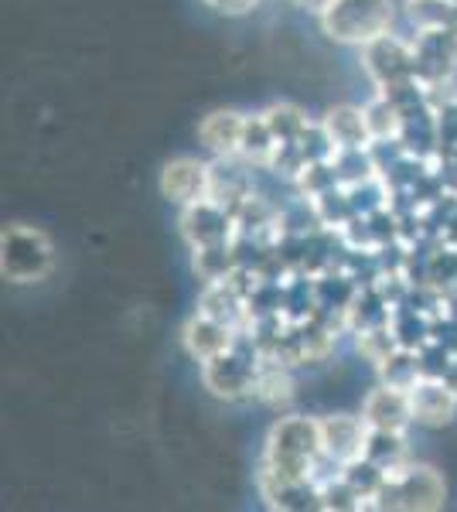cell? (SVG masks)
Here are the masks:
<instances>
[{"mask_svg": "<svg viewBox=\"0 0 457 512\" xmlns=\"http://www.w3.org/2000/svg\"><path fill=\"white\" fill-rule=\"evenodd\" d=\"M324 458L321 448V424L311 417H280L267 431V448H263V468L287 482H311Z\"/></svg>", "mask_w": 457, "mask_h": 512, "instance_id": "cell-1", "label": "cell"}, {"mask_svg": "<svg viewBox=\"0 0 457 512\" xmlns=\"http://www.w3.org/2000/svg\"><path fill=\"white\" fill-rule=\"evenodd\" d=\"M55 270V243L38 226L14 222L0 233V274L7 284H41Z\"/></svg>", "mask_w": 457, "mask_h": 512, "instance_id": "cell-2", "label": "cell"}, {"mask_svg": "<svg viewBox=\"0 0 457 512\" xmlns=\"http://www.w3.org/2000/svg\"><path fill=\"white\" fill-rule=\"evenodd\" d=\"M321 31L338 45H369L393 31L396 4L393 0H331V7L318 14Z\"/></svg>", "mask_w": 457, "mask_h": 512, "instance_id": "cell-3", "label": "cell"}, {"mask_svg": "<svg viewBox=\"0 0 457 512\" xmlns=\"http://www.w3.org/2000/svg\"><path fill=\"white\" fill-rule=\"evenodd\" d=\"M447 506V482L434 465L406 461V465L386 472L382 492L372 509H403V512H437Z\"/></svg>", "mask_w": 457, "mask_h": 512, "instance_id": "cell-4", "label": "cell"}, {"mask_svg": "<svg viewBox=\"0 0 457 512\" xmlns=\"http://www.w3.org/2000/svg\"><path fill=\"white\" fill-rule=\"evenodd\" d=\"M362 69H365V76L372 79V86H376L379 93L403 86V82H413V79H417L413 41L396 38L393 31L376 38V41H369V45H362Z\"/></svg>", "mask_w": 457, "mask_h": 512, "instance_id": "cell-5", "label": "cell"}, {"mask_svg": "<svg viewBox=\"0 0 457 512\" xmlns=\"http://www.w3.org/2000/svg\"><path fill=\"white\" fill-rule=\"evenodd\" d=\"M256 376H260V369H256V362L249 355L239 352V342L236 349H229L226 355H219V359L202 366V379L209 386V393L222 396V400H239V396L253 393Z\"/></svg>", "mask_w": 457, "mask_h": 512, "instance_id": "cell-6", "label": "cell"}, {"mask_svg": "<svg viewBox=\"0 0 457 512\" xmlns=\"http://www.w3.org/2000/svg\"><path fill=\"white\" fill-rule=\"evenodd\" d=\"M161 195L174 205H195L212 195V164L198 158H174L161 171Z\"/></svg>", "mask_w": 457, "mask_h": 512, "instance_id": "cell-7", "label": "cell"}, {"mask_svg": "<svg viewBox=\"0 0 457 512\" xmlns=\"http://www.w3.org/2000/svg\"><path fill=\"white\" fill-rule=\"evenodd\" d=\"M413 59H417V79L420 82H444L457 69V35L454 31L420 28L413 38Z\"/></svg>", "mask_w": 457, "mask_h": 512, "instance_id": "cell-8", "label": "cell"}, {"mask_svg": "<svg viewBox=\"0 0 457 512\" xmlns=\"http://www.w3.org/2000/svg\"><path fill=\"white\" fill-rule=\"evenodd\" d=\"M181 345H185V352L198 366H205V362L236 349V328L205 315V311H195V315L185 321V328H181Z\"/></svg>", "mask_w": 457, "mask_h": 512, "instance_id": "cell-9", "label": "cell"}, {"mask_svg": "<svg viewBox=\"0 0 457 512\" xmlns=\"http://www.w3.org/2000/svg\"><path fill=\"white\" fill-rule=\"evenodd\" d=\"M362 420L369 424V431L406 434V427L413 424L410 390H400V386H389V383L369 390L362 400Z\"/></svg>", "mask_w": 457, "mask_h": 512, "instance_id": "cell-10", "label": "cell"}, {"mask_svg": "<svg viewBox=\"0 0 457 512\" xmlns=\"http://www.w3.org/2000/svg\"><path fill=\"white\" fill-rule=\"evenodd\" d=\"M410 407L413 424L423 427H447L457 417V393L434 373H423L417 383L410 386Z\"/></svg>", "mask_w": 457, "mask_h": 512, "instance_id": "cell-11", "label": "cell"}, {"mask_svg": "<svg viewBox=\"0 0 457 512\" xmlns=\"http://www.w3.org/2000/svg\"><path fill=\"white\" fill-rule=\"evenodd\" d=\"M321 424V448L324 458L335 461L338 468L348 465V461L362 458L365 454V441H369V424L352 414H328L318 420Z\"/></svg>", "mask_w": 457, "mask_h": 512, "instance_id": "cell-12", "label": "cell"}, {"mask_svg": "<svg viewBox=\"0 0 457 512\" xmlns=\"http://www.w3.org/2000/svg\"><path fill=\"white\" fill-rule=\"evenodd\" d=\"M181 236L191 243V250L229 243L232 236L229 209L222 202H215V198H202L195 205H185V212H181Z\"/></svg>", "mask_w": 457, "mask_h": 512, "instance_id": "cell-13", "label": "cell"}, {"mask_svg": "<svg viewBox=\"0 0 457 512\" xmlns=\"http://www.w3.org/2000/svg\"><path fill=\"white\" fill-rule=\"evenodd\" d=\"M246 117L239 110H212L209 117L198 123V140L215 158H236L243 147Z\"/></svg>", "mask_w": 457, "mask_h": 512, "instance_id": "cell-14", "label": "cell"}, {"mask_svg": "<svg viewBox=\"0 0 457 512\" xmlns=\"http://www.w3.org/2000/svg\"><path fill=\"white\" fill-rule=\"evenodd\" d=\"M321 130L328 137L331 151H362L365 144H372L365 113L359 106H331L321 120Z\"/></svg>", "mask_w": 457, "mask_h": 512, "instance_id": "cell-15", "label": "cell"}, {"mask_svg": "<svg viewBox=\"0 0 457 512\" xmlns=\"http://www.w3.org/2000/svg\"><path fill=\"white\" fill-rule=\"evenodd\" d=\"M365 113V127H369L372 140H396L406 127V113L389 93H379L376 99L362 106Z\"/></svg>", "mask_w": 457, "mask_h": 512, "instance_id": "cell-16", "label": "cell"}, {"mask_svg": "<svg viewBox=\"0 0 457 512\" xmlns=\"http://www.w3.org/2000/svg\"><path fill=\"white\" fill-rule=\"evenodd\" d=\"M372 465H379L382 472H393L410 461V448H406V434H389V431H369L365 441V454Z\"/></svg>", "mask_w": 457, "mask_h": 512, "instance_id": "cell-17", "label": "cell"}, {"mask_svg": "<svg viewBox=\"0 0 457 512\" xmlns=\"http://www.w3.org/2000/svg\"><path fill=\"white\" fill-rule=\"evenodd\" d=\"M263 120H267L270 134L277 137V144H297L311 130V123L294 103H273L270 110H263Z\"/></svg>", "mask_w": 457, "mask_h": 512, "instance_id": "cell-18", "label": "cell"}, {"mask_svg": "<svg viewBox=\"0 0 457 512\" xmlns=\"http://www.w3.org/2000/svg\"><path fill=\"white\" fill-rule=\"evenodd\" d=\"M277 137L270 134L267 120L260 117H246V130H243V147H239V158H246L249 164H270L273 154H277Z\"/></svg>", "mask_w": 457, "mask_h": 512, "instance_id": "cell-19", "label": "cell"}, {"mask_svg": "<svg viewBox=\"0 0 457 512\" xmlns=\"http://www.w3.org/2000/svg\"><path fill=\"white\" fill-rule=\"evenodd\" d=\"M410 21L417 31L437 28L457 35V0H410Z\"/></svg>", "mask_w": 457, "mask_h": 512, "instance_id": "cell-20", "label": "cell"}, {"mask_svg": "<svg viewBox=\"0 0 457 512\" xmlns=\"http://www.w3.org/2000/svg\"><path fill=\"white\" fill-rule=\"evenodd\" d=\"M376 369H379L382 383L400 386V390H410V386L423 376L420 355H417V352H410V349H393V352L386 355V359L379 362Z\"/></svg>", "mask_w": 457, "mask_h": 512, "instance_id": "cell-21", "label": "cell"}, {"mask_svg": "<svg viewBox=\"0 0 457 512\" xmlns=\"http://www.w3.org/2000/svg\"><path fill=\"white\" fill-rule=\"evenodd\" d=\"M229 270H232L229 243L198 246V250H195V274L202 277L205 284H215V280H229Z\"/></svg>", "mask_w": 457, "mask_h": 512, "instance_id": "cell-22", "label": "cell"}, {"mask_svg": "<svg viewBox=\"0 0 457 512\" xmlns=\"http://www.w3.org/2000/svg\"><path fill=\"white\" fill-rule=\"evenodd\" d=\"M318 495H321V509H338V512L365 509V499L345 482L342 475L331 478V482H324V485H318Z\"/></svg>", "mask_w": 457, "mask_h": 512, "instance_id": "cell-23", "label": "cell"}, {"mask_svg": "<svg viewBox=\"0 0 457 512\" xmlns=\"http://www.w3.org/2000/svg\"><path fill=\"white\" fill-rule=\"evenodd\" d=\"M253 396H260V400H267V403H284L294 393H290V379L284 373H260L256 376Z\"/></svg>", "mask_w": 457, "mask_h": 512, "instance_id": "cell-24", "label": "cell"}, {"mask_svg": "<svg viewBox=\"0 0 457 512\" xmlns=\"http://www.w3.org/2000/svg\"><path fill=\"white\" fill-rule=\"evenodd\" d=\"M393 349H400V345H396L393 338L382 332V328H379V332H362L359 335V352L372 362V366H379V362L386 359V355L393 352Z\"/></svg>", "mask_w": 457, "mask_h": 512, "instance_id": "cell-25", "label": "cell"}, {"mask_svg": "<svg viewBox=\"0 0 457 512\" xmlns=\"http://www.w3.org/2000/svg\"><path fill=\"white\" fill-rule=\"evenodd\" d=\"M215 14H229V18H239V14H249L260 0H205Z\"/></svg>", "mask_w": 457, "mask_h": 512, "instance_id": "cell-26", "label": "cell"}, {"mask_svg": "<svg viewBox=\"0 0 457 512\" xmlns=\"http://www.w3.org/2000/svg\"><path fill=\"white\" fill-rule=\"evenodd\" d=\"M440 379H444V383L447 386H451V390L457 393V355H454V359L451 362H444V369H440V373H437Z\"/></svg>", "mask_w": 457, "mask_h": 512, "instance_id": "cell-27", "label": "cell"}, {"mask_svg": "<svg viewBox=\"0 0 457 512\" xmlns=\"http://www.w3.org/2000/svg\"><path fill=\"white\" fill-rule=\"evenodd\" d=\"M297 7H304V11H311V14H324L331 7V0H294Z\"/></svg>", "mask_w": 457, "mask_h": 512, "instance_id": "cell-28", "label": "cell"}]
</instances>
